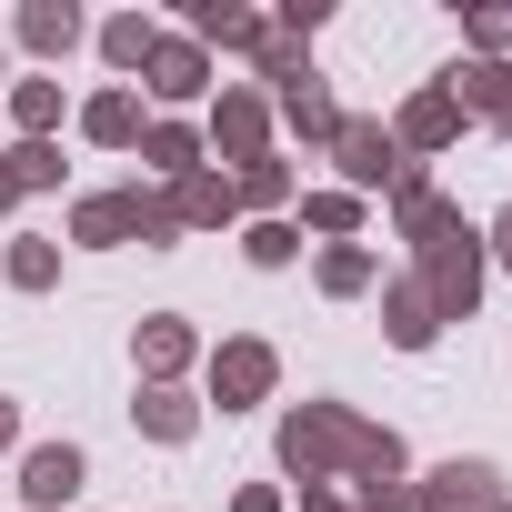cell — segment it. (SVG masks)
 Segmentation results:
<instances>
[{"mask_svg":"<svg viewBox=\"0 0 512 512\" xmlns=\"http://www.w3.org/2000/svg\"><path fill=\"white\" fill-rule=\"evenodd\" d=\"M302 512H352V502H342L332 482H312V492H302Z\"/></svg>","mask_w":512,"mask_h":512,"instance_id":"obj_36","label":"cell"},{"mask_svg":"<svg viewBox=\"0 0 512 512\" xmlns=\"http://www.w3.org/2000/svg\"><path fill=\"white\" fill-rule=\"evenodd\" d=\"M131 412H141V432H151V442H191V432H201V402H191L181 382H151Z\"/></svg>","mask_w":512,"mask_h":512,"instance_id":"obj_20","label":"cell"},{"mask_svg":"<svg viewBox=\"0 0 512 512\" xmlns=\"http://www.w3.org/2000/svg\"><path fill=\"white\" fill-rule=\"evenodd\" d=\"M312 282H322L332 302H352V292H372V251H362V241H332V251H322V272H312Z\"/></svg>","mask_w":512,"mask_h":512,"instance_id":"obj_27","label":"cell"},{"mask_svg":"<svg viewBox=\"0 0 512 512\" xmlns=\"http://www.w3.org/2000/svg\"><path fill=\"white\" fill-rule=\"evenodd\" d=\"M141 161H151L161 181H191V171H201V131H191V121H141Z\"/></svg>","mask_w":512,"mask_h":512,"instance_id":"obj_19","label":"cell"},{"mask_svg":"<svg viewBox=\"0 0 512 512\" xmlns=\"http://www.w3.org/2000/svg\"><path fill=\"white\" fill-rule=\"evenodd\" d=\"M151 51H161V21H151V11H121V21H101V61H111V71H141Z\"/></svg>","mask_w":512,"mask_h":512,"instance_id":"obj_22","label":"cell"},{"mask_svg":"<svg viewBox=\"0 0 512 512\" xmlns=\"http://www.w3.org/2000/svg\"><path fill=\"white\" fill-rule=\"evenodd\" d=\"M502 512H512V502H502Z\"/></svg>","mask_w":512,"mask_h":512,"instance_id":"obj_39","label":"cell"},{"mask_svg":"<svg viewBox=\"0 0 512 512\" xmlns=\"http://www.w3.org/2000/svg\"><path fill=\"white\" fill-rule=\"evenodd\" d=\"M81 141L131 151V141H141V91H91V101H81Z\"/></svg>","mask_w":512,"mask_h":512,"instance_id":"obj_16","label":"cell"},{"mask_svg":"<svg viewBox=\"0 0 512 512\" xmlns=\"http://www.w3.org/2000/svg\"><path fill=\"white\" fill-rule=\"evenodd\" d=\"M282 121H292L302 141H322V151H332V131H342V101H332L322 81H302V91H282Z\"/></svg>","mask_w":512,"mask_h":512,"instance_id":"obj_23","label":"cell"},{"mask_svg":"<svg viewBox=\"0 0 512 512\" xmlns=\"http://www.w3.org/2000/svg\"><path fill=\"white\" fill-rule=\"evenodd\" d=\"M332 161H342V191H352V201H362V191H392V181L412 171V161L392 151V131H382V121H352V111H342V131H332Z\"/></svg>","mask_w":512,"mask_h":512,"instance_id":"obj_4","label":"cell"},{"mask_svg":"<svg viewBox=\"0 0 512 512\" xmlns=\"http://www.w3.org/2000/svg\"><path fill=\"white\" fill-rule=\"evenodd\" d=\"M211 151H221V161H262V151H272V101L231 81V91L211 101Z\"/></svg>","mask_w":512,"mask_h":512,"instance_id":"obj_6","label":"cell"},{"mask_svg":"<svg viewBox=\"0 0 512 512\" xmlns=\"http://www.w3.org/2000/svg\"><path fill=\"white\" fill-rule=\"evenodd\" d=\"M161 211H171V231H221L241 201H231V171H191V181L161 191Z\"/></svg>","mask_w":512,"mask_h":512,"instance_id":"obj_12","label":"cell"},{"mask_svg":"<svg viewBox=\"0 0 512 512\" xmlns=\"http://www.w3.org/2000/svg\"><path fill=\"white\" fill-rule=\"evenodd\" d=\"M141 81H151L161 101H201V91H211V51H201V41H171V31H161V51L141 61Z\"/></svg>","mask_w":512,"mask_h":512,"instance_id":"obj_13","label":"cell"},{"mask_svg":"<svg viewBox=\"0 0 512 512\" xmlns=\"http://www.w3.org/2000/svg\"><path fill=\"white\" fill-rule=\"evenodd\" d=\"M11 442H21V402H11V392H0V452H11Z\"/></svg>","mask_w":512,"mask_h":512,"instance_id":"obj_37","label":"cell"},{"mask_svg":"<svg viewBox=\"0 0 512 512\" xmlns=\"http://www.w3.org/2000/svg\"><path fill=\"white\" fill-rule=\"evenodd\" d=\"M21 51L71 61V51H81V11H71V0H31V11H21Z\"/></svg>","mask_w":512,"mask_h":512,"instance_id":"obj_18","label":"cell"},{"mask_svg":"<svg viewBox=\"0 0 512 512\" xmlns=\"http://www.w3.org/2000/svg\"><path fill=\"white\" fill-rule=\"evenodd\" d=\"M462 31H472V41H482V51H512V11H472V21H462Z\"/></svg>","mask_w":512,"mask_h":512,"instance_id":"obj_32","label":"cell"},{"mask_svg":"<svg viewBox=\"0 0 512 512\" xmlns=\"http://www.w3.org/2000/svg\"><path fill=\"white\" fill-rule=\"evenodd\" d=\"M352 482H402V432H392V422H362V442H352Z\"/></svg>","mask_w":512,"mask_h":512,"instance_id":"obj_26","label":"cell"},{"mask_svg":"<svg viewBox=\"0 0 512 512\" xmlns=\"http://www.w3.org/2000/svg\"><path fill=\"white\" fill-rule=\"evenodd\" d=\"M302 221H312L322 241H352V231H362V201H352V191H302Z\"/></svg>","mask_w":512,"mask_h":512,"instance_id":"obj_28","label":"cell"},{"mask_svg":"<svg viewBox=\"0 0 512 512\" xmlns=\"http://www.w3.org/2000/svg\"><path fill=\"white\" fill-rule=\"evenodd\" d=\"M492 502H502V472L492 462H442V472L412 482V512H492Z\"/></svg>","mask_w":512,"mask_h":512,"instance_id":"obj_7","label":"cell"},{"mask_svg":"<svg viewBox=\"0 0 512 512\" xmlns=\"http://www.w3.org/2000/svg\"><path fill=\"white\" fill-rule=\"evenodd\" d=\"M0 272H11V282H21V292H51V282H61V251H51V241H31V231H21V241H11V262H0Z\"/></svg>","mask_w":512,"mask_h":512,"instance_id":"obj_29","label":"cell"},{"mask_svg":"<svg viewBox=\"0 0 512 512\" xmlns=\"http://www.w3.org/2000/svg\"><path fill=\"white\" fill-rule=\"evenodd\" d=\"M131 352H141V372H151V382H181V372H191V352H201V332H191L181 312H151Z\"/></svg>","mask_w":512,"mask_h":512,"instance_id":"obj_14","label":"cell"},{"mask_svg":"<svg viewBox=\"0 0 512 512\" xmlns=\"http://www.w3.org/2000/svg\"><path fill=\"white\" fill-rule=\"evenodd\" d=\"M392 231H402L412 251H432V241H452V231H462V211H452L422 171H402V181H392Z\"/></svg>","mask_w":512,"mask_h":512,"instance_id":"obj_8","label":"cell"},{"mask_svg":"<svg viewBox=\"0 0 512 512\" xmlns=\"http://www.w3.org/2000/svg\"><path fill=\"white\" fill-rule=\"evenodd\" d=\"M352 442H362V412H342V402L282 412V472H302V492L312 482H352Z\"/></svg>","mask_w":512,"mask_h":512,"instance_id":"obj_1","label":"cell"},{"mask_svg":"<svg viewBox=\"0 0 512 512\" xmlns=\"http://www.w3.org/2000/svg\"><path fill=\"white\" fill-rule=\"evenodd\" d=\"M442 91H452V111H482L492 131H512V61H452Z\"/></svg>","mask_w":512,"mask_h":512,"instance_id":"obj_10","label":"cell"},{"mask_svg":"<svg viewBox=\"0 0 512 512\" xmlns=\"http://www.w3.org/2000/svg\"><path fill=\"white\" fill-rule=\"evenodd\" d=\"M81 472H91V462H81L71 442H31V452H21V502H31V512H61V502L81 492Z\"/></svg>","mask_w":512,"mask_h":512,"instance_id":"obj_9","label":"cell"},{"mask_svg":"<svg viewBox=\"0 0 512 512\" xmlns=\"http://www.w3.org/2000/svg\"><path fill=\"white\" fill-rule=\"evenodd\" d=\"M272 382H282V352H272V342H251V332H241V342L211 352V402H221V412L272 402Z\"/></svg>","mask_w":512,"mask_h":512,"instance_id":"obj_5","label":"cell"},{"mask_svg":"<svg viewBox=\"0 0 512 512\" xmlns=\"http://www.w3.org/2000/svg\"><path fill=\"white\" fill-rule=\"evenodd\" d=\"M482 262H502V272H512V201H502V211H492V231H482Z\"/></svg>","mask_w":512,"mask_h":512,"instance_id":"obj_34","label":"cell"},{"mask_svg":"<svg viewBox=\"0 0 512 512\" xmlns=\"http://www.w3.org/2000/svg\"><path fill=\"white\" fill-rule=\"evenodd\" d=\"M0 181H11V191H51L61 181V141H11V151H0Z\"/></svg>","mask_w":512,"mask_h":512,"instance_id":"obj_24","label":"cell"},{"mask_svg":"<svg viewBox=\"0 0 512 512\" xmlns=\"http://www.w3.org/2000/svg\"><path fill=\"white\" fill-rule=\"evenodd\" d=\"M482 272H492V262H482V241H472V231H452V241H432V251H422V272H412V282L432 292V312H442V322H462V312L482 302Z\"/></svg>","mask_w":512,"mask_h":512,"instance_id":"obj_3","label":"cell"},{"mask_svg":"<svg viewBox=\"0 0 512 512\" xmlns=\"http://www.w3.org/2000/svg\"><path fill=\"white\" fill-rule=\"evenodd\" d=\"M352 512H412V482H362V502Z\"/></svg>","mask_w":512,"mask_h":512,"instance_id":"obj_33","label":"cell"},{"mask_svg":"<svg viewBox=\"0 0 512 512\" xmlns=\"http://www.w3.org/2000/svg\"><path fill=\"white\" fill-rule=\"evenodd\" d=\"M231 201L272 221V211L292 201V161H272V151H262V161H241V171H231Z\"/></svg>","mask_w":512,"mask_h":512,"instance_id":"obj_21","label":"cell"},{"mask_svg":"<svg viewBox=\"0 0 512 512\" xmlns=\"http://www.w3.org/2000/svg\"><path fill=\"white\" fill-rule=\"evenodd\" d=\"M382 332H392V342H402V352H422V342H432V332H442V312H432V292H422V282H412V272H402V282H392V292H382Z\"/></svg>","mask_w":512,"mask_h":512,"instance_id":"obj_17","label":"cell"},{"mask_svg":"<svg viewBox=\"0 0 512 512\" xmlns=\"http://www.w3.org/2000/svg\"><path fill=\"white\" fill-rule=\"evenodd\" d=\"M241 251H251L262 272H282L292 251H302V221H251V231H241Z\"/></svg>","mask_w":512,"mask_h":512,"instance_id":"obj_31","label":"cell"},{"mask_svg":"<svg viewBox=\"0 0 512 512\" xmlns=\"http://www.w3.org/2000/svg\"><path fill=\"white\" fill-rule=\"evenodd\" d=\"M71 241H91V251H121V241H171V211H161V191H91V201L71 211Z\"/></svg>","mask_w":512,"mask_h":512,"instance_id":"obj_2","label":"cell"},{"mask_svg":"<svg viewBox=\"0 0 512 512\" xmlns=\"http://www.w3.org/2000/svg\"><path fill=\"white\" fill-rule=\"evenodd\" d=\"M251 61H262V81H272V91H302V81H322V71L302 61V41H282V31H272L262 51H251Z\"/></svg>","mask_w":512,"mask_h":512,"instance_id":"obj_30","label":"cell"},{"mask_svg":"<svg viewBox=\"0 0 512 512\" xmlns=\"http://www.w3.org/2000/svg\"><path fill=\"white\" fill-rule=\"evenodd\" d=\"M231 512H282V492H272V482H251V492H231Z\"/></svg>","mask_w":512,"mask_h":512,"instance_id":"obj_35","label":"cell"},{"mask_svg":"<svg viewBox=\"0 0 512 512\" xmlns=\"http://www.w3.org/2000/svg\"><path fill=\"white\" fill-rule=\"evenodd\" d=\"M462 141V111H452V91L432 81V91H412L402 101V121H392V151H452Z\"/></svg>","mask_w":512,"mask_h":512,"instance_id":"obj_11","label":"cell"},{"mask_svg":"<svg viewBox=\"0 0 512 512\" xmlns=\"http://www.w3.org/2000/svg\"><path fill=\"white\" fill-rule=\"evenodd\" d=\"M11 201H21V191H11V181H0V211H11Z\"/></svg>","mask_w":512,"mask_h":512,"instance_id":"obj_38","label":"cell"},{"mask_svg":"<svg viewBox=\"0 0 512 512\" xmlns=\"http://www.w3.org/2000/svg\"><path fill=\"white\" fill-rule=\"evenodd\" d=\"M11 121H21V141H51L61 131V81H11Z\"/></svg>","mask_w":512,"mask_h":512,"instance_id":"obj_25","label":"cell"},{"mask_svg":"<svg viewBox=\"0 0 512 512\" xmlns=\"http://www.w3.org/2000/svg\"><path fill=\"white\" fill-rule=\"evenodd\" d=\"M191 41H201V51H262L272 21H251L241 0H191Z\"/></svg>","mask_w":512,"mask_h":512,"instance_id":"obj_15","label":"cell"}]
</instances>
